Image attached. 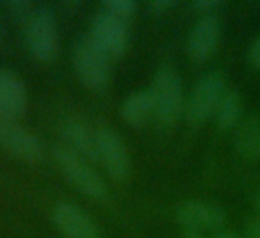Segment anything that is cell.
Masks as SVG:
<instances>
[{
  "mask_svg": "<svg viewBox=\"0 0 260 238\" xmlns=\"http://www.w3.org/2000/svg\"><path fill=\"white\" fill-rule=\"evenodd\" d=\"M150 94L153 100V119L160 128H171L185 112L184 87L171 66H160L153 73Z\"/></svg>",
  "mask_w": 260,
  "mask_h": 238,
  "instance_id": "6da1fadb",
  "label": "cell"
},
{
  "mask_svg": "<svg viewBox=\"0 0 260 238\" xmlns=\"http://www.w3.org/2000/svg\"><path fill=\"white\" fill-rule=\"evenodd\" d=\"M52 158L61 173V176L72 185L75 190L89 197L91 201L104 203L109 197V190L105 181L100 174L94 171V167L86 158L75 155L64 148L62 144H57L52 148Z\"/></svg>",
  "mask_w": 260,
  "mask_h": 238,
  "instance_id": "7a4b0ae2",
  "label": "cell"
},
{
  "mask_svg": "<svg viewBox=\"0 0 260 238\" xmlns=\"http://www.w3.org/2000/svg\"><path fill=\"white\" fill-rule=\"evenodd\" d=\"M72 64L77 78L89 91L100 93L111 80V59L89 39L82 36L73 43Z\"/></svg>",
  "mask_w": 260,
  "mask_h": 238,
  "instance_id": "3957f363",
  "label": "cell"
},
{
  "mask_svg": "<svg viewBox=\"0 0 260 238\" xmlns=\"http://www.w3.org/2000/svg\"><path fill=\"white\" fill-rule=\"evenodd\" d=\"M224 89V76L219 71H210L203 75L192 87V93L185 103V121L189 127L198 128L205 125L219 105Z\"/></svg>",
  "mask_w": 260,
  "mask_h": 238,
  "instance_id": "277c9868",
  "label": "cell"
},
{
  "mask_svg": "<svg viewBox=\"0 0 260 238\" xmlns=\"http://www.w3.org/2000/svg\"><path fill=\"white\" fill-rule=\"evenodd\" d=\"M25 45L38 62H50L59 52V32L55 15L50 8H36L30 23L25 27Z\"/></svg>",
  "mask_w": 260,
  "mask_h": 238,
  "instance_id": "5b68a950",
  "label": "cell"
},
{
  "mask_svg": "<svg viewBox=\"0 0 260 238\" xmlns=\"http://www.w3.org/2000/svg\"><path fill=\"white\" fill-rule=\"evenodd\" d=\"M89 39L111 59V62L125 57L130 47L128 23L107 15L105 11L94 13L89 27Z\"/></svg>",
  "mask_w": 260,
  "mask_h": 238,
  "instance_id": "8992f818",
  "label": "cell"
},
{
  "mask_svg": "<svg viewBox=\"0 0 260 238\" xmlns=\"http://www.w3.org/2000/svg\"><path fill=\"white\" fill-rule=\"evenodd\" d=\"M96 135V160L114 181L125 183L132 174V160L121 135L109 127L98 128Z\"/></svg>",
  "mask_w": 260,
  "mask_h": 238,
  "instance_id": "52a82bcc",
  "label": "cell"
},
{
  "mask_svg": "<svg viewBox=\"0 0 260 238\" xmlns=\"http://www.w3.org/2000/svg\"><path fill=\"white\" fill-rule=\"evenodd\" d=\"M177 222L185 229V233L205 234L223 229L224 226V212L221 206L209 201H198V199H189L182 201L175 208Z\"/></svg>",
  "mask_w": 260,
  "mask_h": 238,
  "instance_id": "ba28073f",
  "label": "cell"
},
{
  "mask_svg": "<svg viewBox=\"0 0 260 238\" xmlns=\"http://www.w3.org/2000/svg\"><path fill=\"white\" fill-rule=\"evenodd\" d=\"M0 146L15 158L25 164H38L43 160L45 148L36 134L22 127L18 121L0 119Z\"/></svg>",
  "mask_w": 260,
  "mask_h": 238,
  "instance_id": "9c48e42d",
  "label": "cell"
},
{
  "mask_svg": "<svg viewBox=\"0 0 260 238\" xmlns=\"http://www.w3.org/2000/svg\"><path fill=\"white\" fill-rule=\"evenodd\" d=\"M221 37V22L216 15H205L192 25L185 43V54L196 64L209 61Z\"/></svg>",
  "mask_w": 260,
  "mask_h": 238,
  "instance_id": "30bf717a",
  "label": "cell"
},
{
  "mask_svg": "<svg viewBox=\"0 0 260 238\" xmlns=\"http://www.w3.org/2000/svg\"><path fill=\"white\" fill-rule=\"evenodd\" d=\"M52 222L66 238H100L94 220L75 203H55L52 208Z\"/></svg>",
  "mask_w": 260,
  "mask_h": 238,
  "instance_id": "8fae6325",
  "label": "cell"
},
{
  "mask_svg": "<svg viewBox=\"0 0 260 238\" xmlns=\"http://www.w3.org/2000/svg\"><path fill=\"white\" fill-rule=\"evenodd\" d=\"M27 110V87L15 71L0 68V119L18 121Z\"/></svg>",
  "mask_w": 260,
  "mask_h": 238,
  "instance_id": "7c38bea8",
  "label": "cell"
},
{
  "mask_svg": "<svg viewBox=\"0 0 260 238\" xmlns=\"http://www.w3.org/2000/svg\"><path fill=\"white\" fill-rule=\"evenodd\" d=\"M61 144L87 162L96 160V135L80 119H68L61 127Z\"/></svg>",
  "mask_w": 260,
  "mask_h": 238,
  "instance_id": "4fadbf2b",
  "label": "cell"
},
{
  "mask_svg": "<svg viewBox=\"0 0 260 238\" xmlns=\"http://www.w3.org/2000/svg\"><path fill=\"white\" fill-rule=\"evenodd\" d=\"M119 115L128 127L141 128L153 117V100L150 91H136L123 100Z\"/></svg>",
  "mask_w": 260,
  "mask_h": 238,
  "instance_id": "5bb4252c",
  "label": "cell"
},
{
  "mask_svg": "<svg viewBox=\"0 0 260 238\" xmlns=\"http://www.w3.org/2000/svg\"><path fill=\"white\" fill-rule=\"evenodd\" d=\"M234 148L244 160L260 158V117L249 115L235 128Z\"/></svg>",
  "mask_w": 260,
  "mask_h": 238,
  "instance_id": "9a60e30c",
  "label": "cell"
},
{
  "mask_svg": "<svg viewBox=\"0 0 260 238\" xmlns=\"http://www.w3.org/2000/svg\"><path fill=\"white\" fill-rule=\"evenodd\" d=\"M241 112H242V100L237 91H226L221 98L219 105L216 108V125L219 130H232L237 128L241 123Z\"/></svg>",
  "mask_w": 260,
  "mask_h": 238,
  "instance_id": "2e32d148",
  "label": "cell"
},
{
  "mask_svg": "<svg viewBox=\"0 0 260 238\" xmlns=\"http://www.w3.org/2000/svg\"><path fill=\"white\" fill-rule=\"evenodd\" d=\"M6 13L16 25L25 29L32 20L36 8L27 0H9V2H6Z\"/></svg>",
  "mask_w": 260,
  "mask_h": 238,
  "instance_id": "e0dca14e",
  "label": "cell"
},
{
  "mask_svg": "<svg viewBox=\"0 0 260 238\" xmlns=\"http://www.w3.org/2000/svg\"><path fill=\"white\" fill-rule=\"evenodd\" d=\"M102 11L128 23L132 20V16L136 15V11H138V4L134 0H105L102 4Z\"/></svg>",
  "mask_w": 260,
  "mask_h": 238,
  "instance_id": "ac0fdd59",
  "label": "cell"
},
{
  "mask_svg": "<svg viewBox=\"0 0 260 238\" xmlns=\"http://www.w3.org/2000/svg\"><path fill=\"white\" fill-rule=\"evenodd\" d=\"M173 8H177L175 0H155V2H150V13H153L157 16L173 11Z\"/></svg>",
  "mask_w": 260,
  "mask_h": 238,
  "instance_id": "d6986e66",
  "label": "cell"
},
{
  "mask_svg": "<svg viewBox=\"0 0 260 238\" xmlns=\"http://www.w3.org/2000/svg\"><path fill=\"white\" fill-rule=\"evenodd\" d=\"M192 6H194L196 11L202 13V16H205V15H214V9L219 8V2L217 0H196Z\"/></svg>",
  "mask_w": 260,
  "mask_h": 238,
  "instance_id": "ffe728a7",
  "label": "cell"
},
{
  "mask_svg": "<svg viewBox=\"0 0 260 238\" xmlns=\"http://www.w3.org/2000/svg\"><path fill=\"white\" fill-rule=\"evenodd\" d=\"M248 62L255 69H260V36L251 43L248 50Z\"/></svg>",
  "mask_w": 260,
  "mask_h": 238,
  "instance_id": "44dd1931",
  "label": "cell"
},
{
  "mask_svg": "<svg viewBox=\"0 0 260 238\" xmlns=\"http://www.w3.org/2000/svg\"><path fill=\"white\" fill-rule=\"evenodd\" d=\"M244 238H260V219H251L246 224Z\"/></svg>",
  "mask_w": 260,
  "mask_h": 238,
  "instance_id": "7402d4cb",
  "label": "cell"
},
{
  "mask_svg": "<svg viewBox=\"0 0 260 238\" xmlns=\"http://www.w3.org/2000/svg\"><path fill=\"white\" fill-rule=\"evenodd\" d=\"M214 238H242V236H239V234L234 233V231L221 229V231H217V233L214 234Z\"/></svg>",
  "mask_w": 260,
  "mask_h": 238,
  "instance_id": "603a6c76",
  "label": "cell"
},
{
  "mask_svg": "<svg viewBox=\"0 0 260 238\" xmlns=\"http://www.w3.org/2000/svg\"><path fill=\"white\" fill-rule=\"evenodd\" d=\"M184 238H207L205 234H196V233H185Z\"/></svg>",
  "mask_w": 260,
  "mask_h": 238,
  "instance_id": "cb8c5ba5",
  "label": "cell"
},
{
  "mask_svg": "<svg viewBox=\"0 0 260 238\" xmlns=\"http://www.w3.org/2000/svg\"><path fill=\"white\" fill-rule=\"evenodd\" d=\"M256 208H258V212H260V195H258V199H256Z\"/></svg>",
  "mask_w": 260,
  "mask_h": 238,
  "instance_id": "d4e9b609",
  "label": "cell"
},
{
  "mask_svg": "<svg viewBox=\"0 0 260 238\" xmlns=\"http://www.w3.org/2000/svg\"><path fill=\"white\" fill-rule=\"evenodd\" d=\"M0 39H2V23H0Z\"/></svg>",
  "mask_w": 260,
  "mask_h": 238,
  "instance_id": "484cf974",
  "label": "cell"
}]
</instances>
